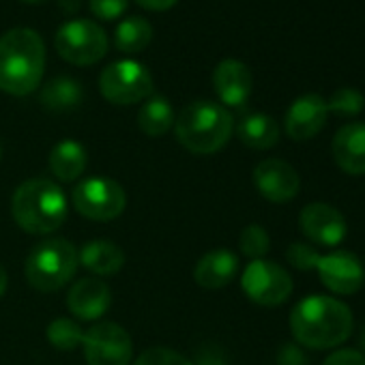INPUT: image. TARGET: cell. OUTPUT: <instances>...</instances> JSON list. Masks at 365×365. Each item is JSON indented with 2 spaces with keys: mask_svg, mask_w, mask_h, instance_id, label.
Segmentation results:
<instances>
[{
  "mask_svg": "<svg viewBox=\"0 0 365 365\" xmlns=\"http://www.w3.org/2000/svg\"><path fill=\"white\" fill-rule=\"evenodd\" d=\"M290 329L301 346L324 350L344 344L352 333V314L348 305L333 297H307L290 314Z\"/></svg>",
  "mask_w": 365,
  "mask_h": 365,
  "instance_id": "obj_1",
  "label": "cell"
},
{
  "mask_svg": "<svg viewBox=\"0 0 365 365\" xmlns=\"http://www.w3.org/2000/svg\"><path fill=\"white\" fill-rule=\"evenodd\" d=\"M46 69L43 39L31 29H14L0 37V91L31 95Z\"/></svg>",
  "mask_w": 365,
  "mask_h": 365,
  "instance_id": "obj_2",
  "label": "cell"
},
{
  "mask_svg": "<svg viewBox=\"0 0 365 365\" xmlns=\"http://www.w3.org/2000/svg\"><path fill=\"white\" fill-rule=\"evenodd\" d=\"M16 224L29 235H50L67 220V196L50 178H31L11 200Z\"/></svg>",
  "mask_w": 365,
  "mask_h": 365,
  "instance_id": "obj_3",
  "label": "cell"
},
{
  "mask_svg": "<svg viewBox=\"0 0 365 365\" xmlns=\"http://www.w3.org/2000/svg\"><path fill=\"white\" fill-rule=\"evenodd\" d=\"M230 112L213 101H194L174 120L178 142L196 155H211L226 146L232 135Z\"/></svg>",
  "mask_w": 365,
  "mask_h": 365,
  "instance_id": "obj_4",
  "label": "cell"
},
{
  "mask_svg": "<svg viewBox=\"0 0 365 365\" xmlns=\"http://www.w3.org/2000/svg\"><path fill=\"white\" fill-rule=\"evenodd\" d=\"M78 250L67 239L41 241L26 260V279L39 292H56L78 271Z\"/></svg>",
  "mask_w": 365,
  "mask_h": 365,
  "instance_id": "obj_5",
  "label": "cell"
},
{
  "mask_svg": "<svg viewBox=\"0 0 365 365\" xmlns=\"http://www.w3.org/2000/svg\"><path fill=\"white\" fill-rule=\"evenodd\" d=\"M73 209L93 222H112L116 220L127 205L125 190L112 178L93 176L82 180L71 194Z\"/></svg>",
  "mask_w": 365,
  "mask_h": 365,
  "instance_id": "obj_6",
  "label": "cell"
},
{
  "mask_svg": "<svg viewBox=\"0 0 365 365\" xmlns=\"http://www.w3.org/2000/svg\"><path fill=\"white\" fill-rule=\"evenodd\" d=\"M101 95L116 106H131L153 95V78L148 69L135 61H116L101 71Z\"/></svg>",
  "mask_w": 365,
  "mask_h": 365,
  "instance_id": "obj_7",
  "label": "cell"
},
{
  "mask_svg": "<svg viewBox=\"0 0 365 365\" xmlns=\"http://www.w3.org/2000/svg\"><path fill=\"white\" fill-rule=\"evenodd\" d=\"M56 52L73 65H93L108 52V37L103 29L91 20H73L58 29Z\"/></svg>",
  "mask_w": 365,
  "mask_h": 365,
  "instance_id": "obj_8",
  "label": "cell"
},
{
  "mask_svg": "<svg viewBox=\"0 0 365 365\" xmlns=\"http://www.w3.org/2000/svg\"><path fill=\"white\" fill-rule=\"evenodd\" d=\"M243 292L258 305H282L292 292V277L284 267L271 260H252L241 277Z\"/></svg>",
  "mask_w": 365,
  "mask_h": 365,
  "instance_id": "obj_9",
  "label": "cell"
},
{
  "mask_svg": "<svg viewBox=\"0 0 365 365\" xmlns=\"http://www.w3.org/2000/svg\"><path fill=\"white\" fill-rule=\"evenodd\" d=\"M84 356L88 365H129L133 344L129 333L116 322H99L84 333Z\"/></svg>",
  "mask_w": 365,
  "mask_h": 365,
  "instance_id": "obj_10",
  "label": "cell"
},
{
  "mask_svg": "<svg viewBox=\"0 0 365 365\" xmlns=\"http://www.w3.org/2000/svg\"><path fill=\"white\" fill-rule=\"evenodd\" d=\"M254 185L269 202H288L299 194L301 178L290 163L282 159H264L254 170Z\"/></svg>",
  "mask_w": 365,
  "mask_h": 365,
  "instance_id": "obj_11",
  "label": "cell"
},
{
  "mask_svg": "<svg viewBox=\"0 0 365 365\" xmlns=\"http://www.w3.org/2000/svg\"><path fill=\"white\" fill-rule=\"evenodd\" d=\"M299 228L312 243H318L322 247H333L346 237L344 215L324 202L307 205L299 215Z\"/></svg>",
  "mask_w": 365,
  "mask_h": 365,
  "instance_id": "obj_12",
  "label": "cell"
},
{
  "mask_svg": "<svg viewBox=\"0 0 365 365\" xmlns=\"http://www.w3.org/2000/svg\"><path fill=\"white\" fill-rule=\"evenodd\" d=\"M318 273L322 284L335 294H354L361 290L365 271L359 258L350 252H333L329 256H320Z\"/></svg>",
  "mask_w": 365,
  "mask_h": 365,
  "instance_id": "obj_13",
  "label": "cell"
},
{
  "mask_svg": "<svg viewBox=\"0 0 365 365\" xmlns=\"http://www.w3.org/2000/svg\"><path fill=\"white\" fill-rule=\"evenodd\" d=\"M327 118H329L327 101L316 93L303 95L288 108L286 133L294 142H305L314 138L327 125Z\"/></svg>",
  "mask_w": 365,
  "mask_h": 365,
  "instance_id": "obj_14",
  "label": "cell"
},
{
  "mask_svg": "<svg viewBox=\"0 0 365 365\" xmlns=\"http://www.w3.org/2000/svg\"><path fill=\"white\" fill-rule=\"evenodd\" d=\"M112 303L110 286L99 277H82L78 279L69 294H67V307L73 316L80 320H97L101 318Z\"/></svg>",
  "mask_w": 365,
  "mask_h": 365,
  "instance_id": "obj_15",
  "label": "cell"
},
{
  "mask_svg": "<svg viewBox=\"0 0 365 365\" xmlns=\"http://www.w3.org/2000/svg\"><path fill=\"white\" fill-rule=\"evenodd\" d=\"M213 86L222 103L230 108H241L245 106L252 93V71L247 69L245 63L226 58L217 65L213 73Z\"/></svg>",
  "mask_w": 365,
  "mask_h": 365,
  "instance_id": "obj_16",
  "label": "cell"
},
{
  "mask_svg": "<svg viewBox=\"0 0 365 365\" xmlns=\"http://www.w3.org/2000/svg\"><path fill=\"white\" fill-rule=\"evenodd\" d=\"M333 159L350 176L365 174V123H348L333 135Z\"/></svg>",
  "mask_w": 365,
  "mask_h": 365,
  "instance_id": "obj_17",
  "label": "cell"
},
{
  "mask_svg": "<svg viewBox=\"0 0 365 365\" xmlns=\"http://www.w3.org/2000/svg\"><path fill=\"white\" fill-rule=\"evenodd\" d=\"M237 273H239V258L228 250H215L205 254L194 269V277L198 286L209 290L228 286L237 277Z\"/></svg>",
  "mask_w": 365,
  "mask_h": 365,
  "instance_id": "obj_18",
  "label": "cell"
},
{
  "mask_svg": "<svg viewBox=\"0 0 365 365\" xmlns=\"http://www.w3.org/2000/svg\"><path fill=\"white\" fill-rule=\"evenodd\" d=\"M78 260L84 269H88L91 273L95 275H101V277H110V275H116L123 264H125V254L118 245H114L112 241H106V239H95V241H88L80 254H78Z\"/></svg>",
  "mask_w": 365,
  "mask_h": 365,
  "instance_id": "obj_19",
  "label": "cell"
},
{
  "mask_svg": "<svg viewBox=\"0 0 365 365\" xmlns=\"http://www.w3.org/2000/svg\"><path fill=\"white\" fill-rule=\"evenodd\" d=\"M86 163H88L86 148L76 140H63L50 153V172L63 182H71L80 178L86 170Z\"/></svg>",
  "mask_w": 365,
  "mask_h": 365,
  "instance_id": "obj_20",
  "label": "cell"
},
{
  "mask_svg": "<svg viewBox=\"0 0 365 365\" xmlns=\"http://www.w3.org/2000/svg\"><path fill=\"white\" fill-rule=\"evenodd\" d=\"M237 135L245 146L256 148V150H267V148H273L277 144L279 127H277L275 118L260 114V112H254V114H247L239 120Z\"/></svg>",
  "mask_w": 365,
  "mask_h": 365,
  "instance_id": "obj_21",
  "label": "cell"
},
{
  "mask_svg": "<svg viewBox=\"0 0 365 365\" xmlns=\"http://www.w3.org/2000/svg\"><path fill=\"white\" fill-rule=\"evenodd\" d=\"M82 86L67 76L50 80L41 91V106L50 112H69L82 103Z\"/></svg>",
  "mask_w": 365,
  "mask_h": 365,
  "instance_id": "obj_22",
  "label": "cell"
},
{
  "mask_svg": "<svg viewBox=\"0 0 365 365\" xmlns=\"http://www.w3.org/2000/svg\"><path fill=\"white\" fill-rule=\"evenodd\" d=\"M174 125V112L165 97L153 95L144 101V106L138 112V127L150 138L163 135Z\"/></svg>",
  "mask_w": 365,
  "mask_h": 365,
  "instance_id": "obj_23",
  "label": "cell"
},
{
  "mask_svg": "<svg viewBox=\"0 0 365 365\" xmlns=\"http://www.w3.org/2000/svg\"><path fill=\"white\" fill-rule=\"evenodd\" d=\"M153 29L144 18H127L116 29V48L127 54H138L148 48Z\"/></svg>",
  "mask_w": 365,
  "mask_h": 365,
  "instance_id": "obj_24",
  "label": "cell"
},
{
  "mask_svg": "<svg viewBox=\"0 0 365 365\" xmlns=\"http://www.w3.org/2000/svg\"><path fill=\"white\" fill-rule=\"evenodd\" d=\"M84 331L71 318H56L48 324V341L56 350H76L82 346Z\"/></svg>",
  "mask_w": 365,
  "mask_h": 365,
  "instance_id": "obj_25",
  "label": "cell"
},
{
  "mask_svg": "<svg viewBox=\"0 0 365 365\" xmlns=\"http://www.w3.org/2000/svg\"><path fill=\"white\" fill-rule=\"evenodd\" d=\"M271 247V239L267 235V230L258 224H250L243 232H241V252L250 258V260H262L267 256Z\"/></svg>",
  "mask_w": 365,
  "mask_h": 365,
  "instance_id": "obj_26",
  "label": "cell"
},
{
  "mask_svg": "<svg viewBox=\"0 0 365 365\" xmlns=\"http://www.w3.org/2000/svg\"><path fill=\"white\" fill-rule=\"evenodd\" d=\"M363 106H365V99L356 88H339L327 101L329 112L337 116H356L363 110Z\"/></svg>",
  "mask_w": 365,
  "mask_h": 365,
  "instance_id": "obj_27",
  "label": "cell"
},
{
  "mask_svg": "<svg viewBox=\"0 0 365 365\" xmlns=\"http://www.w3.org/2000/svg\"><path fill=\"white\" fill-rule=\"evenodd\" d=\"M133 365H194L190 359H185L180 352L176 350H170V348H161V346H155V348H148L144 350Z\"/></svg>",
  "mask_w": 365,
  "mask_h": 365,
  "instance_id": "obj_28",
  "label": "cell"
},
{
  "mask_svg": "<svg viewBox=\"0 0 365 365\" xmlns=\"http://www.w3.org/2000/svg\"><path fill=\"white\" fill-rule=\"evenodd\" d=\"M286 258L292 267H297L299 271H312L318 267V260H320V254L307 245V243H292L288 250H286Z\"/></svg>",
  "mask_w": 365,
  "mask_h": 365,
  "instance_id": "obj_29",
  "label": "cell"
},
{
  "mask_svg": "<svg viewBox=\"0 0 365 365\" xmlns=\"http://www.w3.org/2000/svg\"><path fill=\"white\" fill-rule=\"evenodd\" d=\"M127 9V0H91V11L99 20H116Z\"/></svg>",
  "mask_w": 365,
  "mask_h": 365,
  "instance_id": "obj_30",
  "label": "cell"
},
{
  "mask_svg": "<svg viewBox=\"0 0 365 365\" xmlns=\"http://www.w3.org/2000/svg\"><path fill=\"white\" fill-rule=\"evenodd\" d=\"M277 365H309V359L297 344H284L277 352Z\"/></svg>",
  "mask_w": 365,
  "mask_h": 365,
  "instance_id": "obj_31",
  "label": "cell"
},
{
  "mask_svg": "<svg viewBox=\"0 0 365 365\" xmlns=\"http://www.w3.org/2000/svg\"><path fill=\"white\" fill-rule=\"evenodd\" d=\"M322 365H365V354L359 350H337Z\"/></svg>",
  "mask_w": 365,
  "mask_h": 365,
  "instance_id": "obj_32",
  "label": "cell"
},
{
  "mask_svg": "<svg viewBox=\"0 0 365 365\" xmlns=\"http://www.w3.org/2000/svg\"><path fill=\"white\" fill-rule=\"evenodd\" d=\"M135 3L144 9H150V11H165V9L174 7L178 0H135Z\"/></svg>",
  "mask_w": 365,
  "mask_h": 365,
  "instance_id": "obj_33",
  "label": "cell"
},
{
  "mask_svg": "<svg viewBox=\"0 0 365 365\" xmlns=\"http://www.w3.org/2000/svg\"><path fill=\"white\" fill-rule=\"evenodd\" d=\"M194 365H226V359L217 350H205Z\"/></svg>",
  "mask_w": 365,
  "mask_h": 365,
  "instance_id": "obj_34",
  "label": "cell"
},
{
  "mask_svg": "<svg viewBox=\"0 0 365 365\" xmlns=\"http://www.w3.org/2000/svg\"><path fill=\"white\" fill-rule=\"evenodd\" d=\"M5 292H7V271L3 264H0V299H3Z\"/></svg>",
  "mask_w": 365,
  "mask_h": 365,
  "instance_id": "obj_35",
  "label": "cell"
},
{
  "mask_svg": "<svg viewBox=\"0 0 365 365\" xmlns=\"http://www.w3.org/2000/svg\"><path fill=\"white\" fill-rule=\"evenodd\" d=\"M61 7L65 11H76L80 7V0H61Z\"/></svg>",
  "mask_w": 365,
  "mask_h": 365,
  "instance_id": "obj_36",
  "label": "cell"
},
{
  "mask_svg": "<svg viewBox=\"0 0 365 365\" xmlns=\"http://www.w3.org/2000/svg\"><path fill=\"white\" fill-rule=\"evenodd\" d=\"M361 346H363V350H365V327H363V331H361Z\"/></svg>",
  "mask_w": 365,
  "mask_h": 365,
  "instance_id": "obj_37",
  "label": "cell"
},
{
  "mask_svg": "<svg viewBox=\"0 0 365 365\" xmlns=\"http://www.w3.org/2000/svg\"><path fill=\"white\" fill-rule=\"evenodd\" d=\"M22 3H29V5H37V3H43V0H22Z\"/></svg>",
  "mask_w": 365,
  "mask_h": 365,
  "instance_id": "obj_38",
  "label": "cell"
},
{
  "mask_svg": "<svg viewBox=\"0 0 365 365\" xmlns=\"http://www.w3.org/2000/svg\"><path fill=\"white\" fill-rule=\"evenodd\" d=\"M0 157H3V144H0Z\"/></svg>",
  "mask_w": 365,
  "mask_h": 365,
  "instance_id": "obj_39",
  "label": "cell"
}]
</instances>
